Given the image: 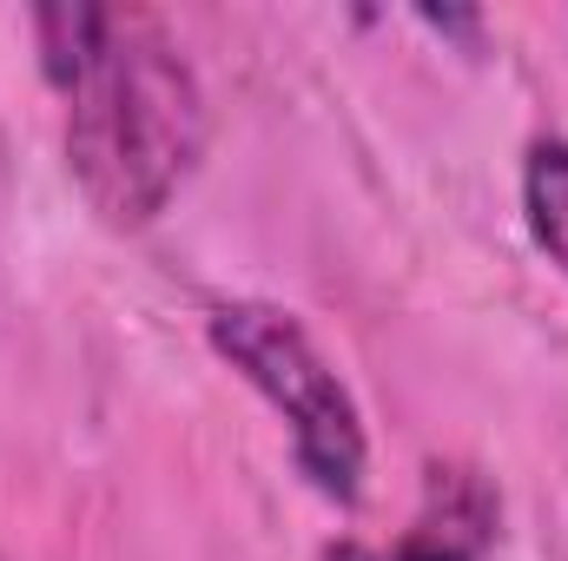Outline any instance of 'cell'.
<instances>
[{
    "instance_id": "5b68a950",
    "label": "cell",
    "mask_w": 568,
    "mask_h": 561,
    "mask_svg": "<svg viewBox=\"0 0 568 561\" xmlns=\"http://www.w3.org/2000/svg\"><path fill=\"white\" fill-rule=\"evenodd\" d=\"M523 212L549 265L568 278V140H536L523 159Z\"/></svg>"
},
{
    "instance_id": "3957f363",
    "label": "cell",
    "mask_w": 568,
    "mask_h": 561,
    "mask_svg": "<svg viewBox=\"0 0 568 561\" xmlns=\"http://www.w3.org/2000/svg\"><path fill=\"white\" fill-rule=\"evenodd\" d=\"M489 549H496V496L483 489L476 469H456V462L443 469L436 462L424 509L397 542H384V549L337 542V549H324V561H483Z\"/></svg>"
},
{
    "instance_id": "7a4b0ae2",
    "label": "cell",
    "mask_w": 568,
    "mask_h": 561,
    "mask_svg": "<svg viewBox=\"0 0 568 561\" xmlns=\"http://www.w3.org/2000/svg\"><path fill=\"white\" fill-rule=\"evenodd\" d=\"M205 330H212V350L291 422V449H297V469L311 476V489L331 502H357L364 422H357L351 390L337 384V370L304 337V324L278 304L239 297V304H219Z\"/></svg>"
},
{
    "instance_id": "6da1fadb",
    "label": "cell",
    "mask_w": 568,
    "mask_h": 561,
    "mask_svg": "<svg viewBox=\"0 0 568 561\" xmlns=\"http://www.w3.org/2000/svg\"><path fill=\"white\" fill-rule=\"evenodd\" d=\"M205 145V100L192 67L145 27L113 20L106 53L73 86L67 165L93 212L120 232H140L165 212L179 178Z\"/></svg>"
},
{
    "instance_id": "8992f818",
    "label": "cell",
    "mask_w": 568,
    "mask_h": 561,
    "mask_svg": "<svg viewBox=\"0 0 568 561\" xmlns=\"http://www.w3.org/2000/svg\"><path fill=\"white\" fill-rule=\"evenodd\" d=\"M424 27L456 33V40H469V47H483V13H469V7H424Z\"/></svg>"
},
{
    "instance_id": "277c9868",
    "label": "cell",
    "mask_w": 568,
    "mask_h": 561,
    "mask_svg": "<svg viewBox=\"0 0 568 561\" xmlns=\"http://www.w3.org/2000/svg\"><path fill=\"white\" fill-rule=\"evenodd\" d=\"M33 40H40L47 80H53L60 93H73V86L93 73V60L106 53L113 13H106V7H87V0H53V7L33 13Z\"/></svg>"
}]
</instances>
